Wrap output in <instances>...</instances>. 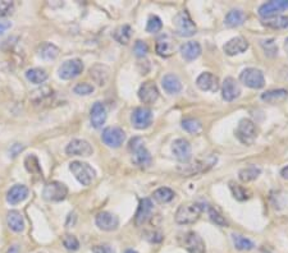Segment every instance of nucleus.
<instances>
[{"mask_svg": "<svg viewBox=\"0 0 288 253\" xmlns=\"http://www.w3.org/2000/svg\"><path fill=\"white\" fill-rule=\"evenodd\" d=\"M216 163V156H207L206 159L199 160L196 163L190 164V165H183L182 168H178V172L183 174L185 177H190V175L198 174V173H203L209 170L214 164Z\"/></svg>", "mask_w": 288, "mask_h": 253, "instance_id": "9", "label": "nucleus"}, {"mask_svg": "<svg viewBox=\"0 0 288 253\" xmlns=\"http://www.w3.org/2000/svg\"><path fill=\"white\" fill-rule=\"evenodd\" d=\"M288 9V0H273L265 3L259 8V14L261 18L269 19L277 16L279 12Z\"/></svg>", "mask_w": 288, "mask_h": 253, "instance_id": "12", "label": "nucleus"}, {"mask_svg": "<svg viewBox=\"0 0 288 253\" xmlns=\"http://www.w3.org/2000/svg\"><path fill=\"white\" fill-rule=\"evenodd\" d=\"M204 207L200 203H186L178 207L177 213H175V222H178L181 225L194 224L195 221H198L200 217L201 213H203Z\"/></svg>", "mask_w": 288, "mask_h": 253, "instance_id": "1", "label": "nucleus"}, {"mask_svg": "<svg viewBox=\"0 0 288 253\" xmlns=\"http://www.w3.org/2000/svg\"><path fill=\"white\" fill-rule=\"evenodd\" d=\"M27 197H29V188L23 184H17L13 185L9 191H8L6 201L10 205H18V203L23 202Z\"/></svg>", "mask_w": 288, "mask_h": 253, "instance_id": "23", "label": "nucleus"}, {"mask_svg": "<svg viewBox=\"0 0 288 253\" xmlns=\"http://www.w3.org/2000/svg\"><path fill=\"white\" fill-rule=\"evenodd\" d=\"M131 36H132V28H131V26H128V25L121 26V27L117 28L113 34L114 40L118 41L119 44H123V45L128 44V41L131 40Z\"/></svg>", "mask_w": 288, "mask_h": 253, "instance_id": "33", "label": "nucleus"}, {"mask_svg": "<svg viewBox=\"0 0 288 253\" xmlns=\"http://www.w3.org/2000/svg\"><path fill=\"white\" fill-rule=\"evenodd\" d=\"M182 128L185 129L186 132H188V133H191V135H198L203 129V124L198 119L187 118L185 120H182Z\"/></svg>", "mask_w": 288, "mask_h": 253, "instance_id": "37", "label": "nucleus"}, {"mask_svg": "<svg viewBox=\"0 0 288 253\" xmlns=\"http://www.w3.org/2000/svg\"><path fill=\"white\" fill-rule=\"evenodd\" d=\"M13 9V3L8 1V0H3L0 1V16H6L10 10Z\"/></svg>", "mask_w": 288, "mask_h": 253, "instance_id": "48", "label": "nucleus"}, {"mask_svg": "<svg viewBox=\"0 0 288 253\" xmlns=\"http://www.w3.org/2000/svg\"><path fill=\"white\" fill-rule=\"evenodd\" d=\"M25 166L26 169H27V172L42 178V170H41L40 163H39L38 157L35 156V155H29V156L26 157Z\"/></svg>", "mask_w": 288, "mask_h": 253, "instance_id": "36", "label": "nucleus"}, {"mask_svg": "<svg viewBox=\"0 0 288 253\" xmlns=\"http://www.w3.org/2000/svg\"><path fill=\"white\" fill-rule=\"evenodd\" d=\"M90 74L99 86H103L107 83L108 78H109V68L101 66V64H96L90 69Z\"/></svg>", "mask_w": 288, "mask_h": 253, "instance_id": "29", "label": "nucleus"}, {"mask_svg": "<svg viewBox=\"0 0 288 253\" xmlns=\"http://www.w3.org/2000/svg\"><path fill=\"white\" fill-rule=\"evenodd\" d=\"M132 125L136 129H146L153 123V111L149 108H137L131 115Z\"/></svg>", "mask_w": 288, "mask_h": 253, "instance_id": "10", "label": "nucleus"}, {"mask_svg": "<svg viewBox=\"0 0 288 253\" xmlns=\"http://www.w3.org/2000/svg\"><path fill=\"white\" fill-rule=\"evenodd\" d=\"M209 216H210V219H211V221L213 222H215L216 225H219V226H227L228 225V222H227V220L223 217L222 215H220L216 210H214L213 207H209Z\"/></svg>", "mask_w": 288, "mask_h": 253, "instance_id": "44", "label": "nucleus"}, {"mask_svg": "<svg viewBox=\"0 0 288 253\" xmlns=\"http://www.w3.org/2000/svg\"><path fill=\"white\" fill-rule=\"evenodd\" d=\"M163 27V23H162V19L158 16H151L147 21L146 25V31L150 32V34H155V32H159Z\"/></svg>", "mask_w": 288, "mask_h": 253, "instance_id": "41", "label": "nucleus"}, {"mask_svg": "<svg viewBox=\"0 0 288 253\" xmlns=\"http://www.w3.org/2000/svg\"><path fill=\"white\" fill-rule=\"evenodd\" d=\"M261 173V169L256 165H248L246 168L241 169L240 173H238V177L241 179V181L244 183H248V181H252L257 178Z\"/></svg>", "mask_w": 288, "mask_h": 253, "instance_id": "32", "label": "nucleus"}, {"mask_svg": "<svg viewBox=\"0 0 288 253\" xmlns=\"http://www.w3.org/2000/svg\"><path fill=\"white\" fill-rule=\"evenodd\" d=\"M264 25L270 28H276V30H285V28H288V16L273 17L264 22Z\"/></svg>", "mask_w": 288, "mask_h": 253, "instance_id": "40", "label": "nucleus"}, {"mask_svg": "<svg viewBox=\"0 0 288 253\" xmlns=\"http://www.w3.org/2000/svg\"><path fill=\"white\" fill-rule=\"evenodd\" d=\"M68 194V188L66 184H63L62 181H50L47 183L44 188L42 196L45 200L51 201V202H59L63 201Z\"/></svg>", "mask_w": 288, "mask_h": 253, "instance_id": "7", "label": "nucleus"}, {"mask_svg": "<svg viewBox=\"0 0 288 253\" xmlns=\"http://www.w3.org/2000/svg\"><path fill=\"white\" fill-rule=\"evenodd\" d=\"M183 244L190 253H205V243L203 238L195 231H188L183 238Z\"/></svg>", "mask_w": 288, "mask_h": 253, "instance_id": "15", "label": "nucleus"}, {"mask_svg": "<svg viewBox=\"0 0 288 253\" xmlns=\"http://www.w3.org/2000/svg\"><path fill=\"white\" fill-rule=\"evenodd\" d=\"M96 225L101 230L105 231H113L118 228L119 219L114 214L108 213V211H103L96 215Z\"/></svg>", "mask_w": 288, "mask_h": 253, "instance_id": "17", "label": "nucleus"}, {"mask_svg": "<svg viewBox=\"0 0 288 253\" xmlns=\"http://www.w3.org/2000/svg\"><path fill=\"white\" fill-rule=\"evenodd\" d=\"M155 51L162 58H169L174 53V44H173L172 38L169 36H162L158 38Z\"/></svg>", "mask_w": 288, "mask_h": 253, "instance_id": "24", "label": "nucleus"}, {"mask_svg": "<svg viewBox=\"0 0 288 253\" xmlns=\"http://www.w3.org/2000/svg\"><path fill=\"white\" fill-rule=\"evenodd\" d=\"M94 86L90 83H79L77 86H76L75 88H73V91H75V94L77 95H81V96H86V95H90L94 92Z\"/></svg>", "mask_w": 288, "mask_h": 253, "instance_id": "43", "label": "nucleus"}, {"mask_svg": "<svg viewBox=\"0 0 288 253\" xmlns=\"http://www.w3.org/2000/svg\"><path fill=\"white\" fill-rule=\"evenodd\" d=\"M82 72H83V63L80 59H71L60 66L59 77L62 79H73Z\"/></svg>", "mask_w": 288, "mask_h": 253, "instance_id": "11", "label": "nucleus"}, {"mask_svg": "<svg viewBox=\"0 0 288 253\" xmlns=\"http://www.w3.org/2000/svg\"><path fill=\"white\" fill-rule=\"evenodd\" d=\"M256 136L257 131L255 123L247 118L241 119L236 129V137L238 138V141L244 145H252L256 140Z\"/></svg>", "mask_w": 288, "mask_h": 253, "instance_id": "3", "label": "nucleus"}, {"mask_svg": "<svg viewBox=\"0 0 288 253\" xmlns=\"http://www.w3.org/2000/svg\"><path fill=\"white\" fill-rule=\"evenodd\" d=\"M153 202H151L150 198H142L140 201V205H138L137 213L135 216V224L137 226H142L144 224H146L149 221V219L151 217V214H153Z\"/></svg>", "mask_w": 288, "mask_h": 253, "instance_id": "16", "label": "nucleus"}, {"mask_svg": "<svg viewBox=\"0 0 288 253\" xmlns=\"http://www.w3.org/2000/svg\"><path fill=\"white\" fill-rule=\"evenodd\" d=\"M245 19H246V14H245L242 10L233 9L231 10V12L227 13L226 21H224V22H226V26L233 28L244 25Z\"/></svg>", "mask_w": 288, "mask_h": 253, "instance_id": "30", "label": "nucleus"}, {"mask_svg": "<svg viewBox=\"0 0 288 253\" xmlns=\"http://www.w3.org/2000/svg\"><path fill=\"white\" fill-rule=\"evenodd\" d=\"M179 50H181L182 56H183L186 60L191 62V60L198 59L199 56H200L201 46L199 42H196V41H188V42L182 45Z\"/></svg>", "mask_w": 288, "mask_h": 253, "instance_id": "25", "label": "nucleus"}, {"mask_svg": "<svg viewBox=\"0 0 288 253\" xmlns=\"http://www.w3.org/2000/svg\"><path fill=\"white\" fill-rule=\"evenodd\" d=\"M129 151L132 152L133 157V163L136 164L137 166H141V168H146L151 164V155L150 152L147 151V148L145 147L144 141H142L141 137H135L132 138L129 141L128 145Z\"/></svg>", "mask_w": 288, "mask_h": 253, "instance_id": "2", "label": "nucleus"}, {"mask_svg": "<svg viewBox=\"0 0 288 253\" xmlns=\"http://www.w3.org/2000/svg\"><path fill=\"white\" fill-rule=\"evenodd\" d=\"M260 253H270V252H266V251H261V252Z\"/></svg>", "mask_w": 288, "mask_h": 253, "instance_id": "56", "label": "nucleus"}, {"mask_svg": "<svg viewBox=\"0 0 288 253\" xmlns=\"http://www.w3.org/2000/svg\"><path fill=\"white\" fill-rule=\"evenodd\" d=\"M147 50H149V47H147V45L145 41H141V40L136 41L135 46H133V51H135V54L138 56V58H141V56L146 55Z\"/></svg>", "mask_w": 288, "mask_h": 253, "instance_id": "46", "label": "nucleus"}, {"mask_svg": "<svg viewBox=\"0 0 288 253\" xmlns=\"http://www.w3.org/2000/svg\"><path fill=\"white\" fill-rule=\"evenodd\" d=\"M229 188H231L233 197H235L237 201H246L250 198V193H248V191H246L242 185L237 184V183H235V181H231V183H229Z\"/></svg>", "mask_w": 288, "mask_h": 253, "instance_id": "39", "label": "nucleus"}, {"mask_svg": "<svg viewBox=\"0 0 288 253\" xmlns=\"http://www.w3.org/2000/svg\"><path fill=\"white\" fill-rule=\"evenodd\" d=\"M124 253H138V252H136V251H133V250H127Z\"/></svg>", "mask_w": 288, "mask_h": 253, "instance_id": "55", "label": "nucleus"}, {"mask_svg": "<svg viewBox=\"0 0 288 253\" xmlns=\"http://www.w3.org/2000/svg\"><path fill=\"white\" fill-rule=\"evenodd\" d=\"M173 25H174L175 32L179 36L190 37V36L196 34V26L192 22V19L190 18L187 12H179L173 19Z\"/></svg>", "mask_w": 288, "mask_h": 253, "instance_id": "5", "label": "nucleus"}, {"mask_svg": "<svg viewBox=\"0 0 288 253\" xmlns=\"http://www.w3.org/2000/svg\"><path fill=\"white\" fill-rule=\"evenodd\" d=\"M8 253H19V247L18 246H13V247L9 248Z\"/></svg>", "mask_w": 288, "mask_h": 253, "instance_id": "53", "label": "nucleus"}, {"mask_svg": "<svg viewBox=\"0 0 288 253\" xmlns=\"http://www.w3.org/2000/svg\"><path fill=\"white\" fill-rule=\"evenodd\" d=\"M261 46L264 47L265 50V54L268 56H276L277 53H278V47H277L276 42L274 40H265L261 42Z\"/></svg>", "mask_w": 288, "mask_h": 253, "instance_id": "45", "label": "nucleus"}, {"mask_svg": "<svg viewBox=\"0 0 288 253\" xmlns=\"http://www.w3.org/2000/svg\"><path fill=\"white\" fill-rule=\"evenodd\" d=\"M69 170L82 185H90L95 179V170L87 163L73 161L69 164Z\"/></svg>", "mask_w": 288, "mask_h": 253, "instance_id": "4", "label": "nucleus"}, {"mask_svg": "<svg viewBox=\"0 0 288 253\" xmlns=\"http://www.w3.org/2000/svg\"><path fill=\"white\" fill-rule=\"evenodd\" d=\"M66 152L69 156H90L94 150L92 146L85 140H73L66 147Z\"/></svg>", "mask_w": 288, "mask_h": 253, "instance_id": "14", "label": "nucleus"}, {"mask_svg": "<svg viewBox=\"0 0 288 253\" xmlns=\"http://www.w3.org/2000/svg\"><path fill=\"white\" fill-rule=\"evenodd\" d=\"M153 197H154V200L157 201V202L166 203V202H170V201L174 198V192L168 187H162L154 192Z\"/></svg>", "mask_w": 288, "mask_h": 253, "instance_id": "35", "label": "nucleus"}, {"mask_svg": "<svg viewBox=\"0 0 288 253\" xmlns=\"http://www.w3.org/2000/svg\"><path fill=\"white\" fill-rule=\"evenodd\" d=\"M172 151L174 153V156L177 157V160L181 161V163L187 164L191 160V145H190V142L187 140H183V138L175 140L172 145Z\"/></svg>", "mask_w": 288, "mask_h": 253, "instance_id": "13", "label": "nucleus"}, {"mask_svg": "<svg viewBox=\"0 0 288 253\" xmlns=\"http://www.w3.org/2000/svg\"><path fill=\"white\" fill-rule=\"evenodd\" d=\"M162 84H163L164 90L170 95L178 94V92H181V90H182L181 81H179V78L175 74L164 75Z\"/></svg>", "mask_w": 288, "mask_h": 253, "instance_id": "28", "label": "nucleus"}, {"mask_svg": "<svg viewBox=\"0 0 288 253\" xmlns=\"http://www.w3.org/2000/svg\"><path fill=\"white\" fill-rule=\"evenodd\" d=\"M38 53L40 58L45 60H53L59 55V49L55 45L50 44V42H45V44L40 45L38 49Z\"/></svg>", "mask_w": 288, "mask_h": 253, "instance_id": "31", "label": "nucleus"}, {"mask_svg": "<svg viewBox=\"0 0 288 253\" xmlns=\"http://www.w3.org/2000/svg\"><path fill=\"white\" fill-rule=\"evenodd\" d=\"M138 97L144 104L155 103L159 97V90H158L157 84L151 81L145 82L138 90Z\"/></svg>", "mask_w": 288, "mask_h": 253, "instance_id": "19", "label": "nucleus"}, {"mask_svg": "<svg viewBox=\"0 0 288 253\" xmlns=\"http://www.w3.org/2000/svg\"><path fill=\"white\" fill-rule=\"evenodd\" d=\"M63 246L68 251H77L80 248V242L75 235L67 234L63 238Z\"/></svg>", "mask_w": 288, "mask_h": 253, "instance_id": "42", "label": "nucleus"}, {"mask_svg": "<svg viewBox=\"0 0 288 253\" xmlns=\"http://www.w3.org/2000/svg\"><path fill=\"white\" fill-rule=\"evenodd\" d=\"M288 92L283 88H279V90H272L266 91L261 95V100L265 101L268 104H278L283 103V101L287 100Z\"/></svg>", "mask_w": 288, "mask_h": 253, "instance_id": "27", "label": "nucleus"}, {"mask_svg": "<svg viewBox=\"0 0 288 253\" xmlns=\"http://www.w3.org/2000/svg\"><path fill=\"white\" fill-rule=\"evenodd\" d=\"M232 239H233V243H235V247L238 251H251L255 247V244L247 239V238L242 237V235L233 234L232 235Z\"/></svg>", "mask_w": 288, "mask_h": 253, "instance_id": "38", "label": "nucleus"}, {"mask_svg": "<svg viewBox=\"0 0 288 253\" xmlns=\"http://www.w3.org/2000/svg\"><path fill=\"white\" fill-rule=\"evenodd\" d=\"M90 120L94 128H101L103 127V124L107 120V108L103 103L97 101L92 105L90 112Z\"/></svg>", "mask_w": 288, "mask_h": 253, "instance_id": "21", "label": "nucleus"}, {"mask_svg": "<svg viewBox=\"0 0 288 253\" xmlns=\"http://www.w3.org/2000/svg\"><path fill=\"white\" fill-rule=\"evenodd\" d=\"M285 50H286V53H287V55H288V37L286 38V41H285Z\"/></svg>", "mask_w": 288, "mask_h": 253, "instance_id": "54", "label": "nucleus"}, {"mask_svg": "<svg viewBox=\"0 0 288 253\" xmlns=\"http://www.w3.org/2000/svg\"><path fill=\"white\" fill-rule=\"evenodd\" d=\"M248 49V42L244 37H233L223 46V50L227 55L233 56L241 54Z\"/></svg>", "mask_w": 288, "mask_h": 253, "instance_id": "22", "label": "nucleus"}, {"mask_svg": "<svg viewBox=\"0 0 288 253\" xmlns=\"http://www.w3.org/2000/svg\"><path fill=\"white\" fill-rule=\"evenodd\" d=\"M146 239L151 243H160L163 241V235L159 231H149L146 233Z\"/></svg>", "mask_w": 288, "mask_h": 253, "instance_id": "47", "label": "nucleus"}, {"mask_svg": "<svg viewBox=\"0 0 288 253\" xmlns=\"http://www.w3.org/2000/svg\"><path fill=\"white\" fill-rule=\"evenodd\" d=\"M21 151H23V146L22 145L16 144L10 147L9 152H10V155H12V157H16L17 155H19V153H21Z\"/></svg>", "mask_w": 288, "mask_h": 253, "instance_id": "50", "label": "nucleus"}, {"mask_svg": "<svg viewBox=\"0 0 288 253\" xmlns=\"http://www.w3.org/2000/svg\"><path fill=\"white\" fill-rule=\"evenodd\" d=\"M10 27H12V23L10 22H8V21H0V35L4 34Z\"/></svg>", "mask_w": 288, "mask_h": 253, "instance_id": "51", "label": "nucleus"}, {"mask_svg": "<svg viewBox=\"0 0 288 253\" xmlns=\"http://www.w3.org/2000/svg\"><path fill=\"white\" fill-rule=\"evenodd\" d=\"M281 175H282V177L285 179H288V165L286 166V168H283L282 170H281Z\"/></svg>", "mask_w": 288, "mask_h": 253, "instance_id": "52", "label": "nucleus"}, {"mask_svg": "<svg viewBox=\"0 0 288 253\" xmlns=\"http://www.w3.org/2000/svg\"><path fill=\"white\" fill-rule=\"evenodd\" d=\"M240 94H241V88H240L237 81L232 77H227L222 84L223 99L226 101H233L240 96Z\"/></svg>", "mask_w": 288, "mask_h": 253, "instance_id": "20", "label": "nucleus"}, {"mask_svg": "<svg viewBox=\"0 0 288 253\" xmlns=\"http://www.w3.org/2000/svg\"><path fill=\"white\" fill-rule=\"evenodd\" d=\"M6 222H8V226L16 233H21L25 230V219L19 211H16V210L9 211L6 215Z\"/></svg>", "mask_w": 288, "mask_h": 253, "instance_id": "26", "label": "nucleus"}, {"mask_svg": "<svg viewBox=\"0 0 288 253\" xmlns=\"http://www.w3.org/2000/svg\"><path fill=\"white\" fill-rule=\"evenodd\" d=\"M26 78L35 84H41L47 79V73L45 72L44 69L32 68L26 72Z\"/></svg>", "mask_w": 288, "mask_h": 253, "instance_id": "34", "label": "nucleus"}, {"mask_svg": "<svg viewBox=\"0 0 288 253\" xmlns=\"http://www.w3.org/2000/svg\"><path fill=\"white\" fill-rule=\"evenodd\" d=\"M92 253H116L113 248L108 246V244H103V246H95L92 247Z\"/></svg>", "mask_w": 288, "mask_h": 253, "instance_id": "49", "label": "nucleus"}, {"mask_svg": "<svg viewBox=\"0 0 288 253\" xmlns=\"http://www.w3.org/2000/svg\"><path fill=\"white\" fill-rule=\"evenodd\" d=\"M240 79L245 86H247L254 90H259L265 86V78L263 72L256 68H246L240 74Z\"/></svg>", "mask_w": 288, "mask_h": 253, "instance_id": "6", "label": "nucleus"}, {"mask_svg": "<svg viewBox=\"0 0 288 253\" xmlns=\"http://www.w3.org/2000/svg\"><path fill=\"white\" fill-rule=\"evenodd\" d=\"M198 87L203 91H210V92H216L219 90V79L216 75L210 72H204L196 79Z\"/></svg>", "mask_w": 288, "mask_h": 253, "instance_id": "18", "label": "nucleus"}, {"mask_svg": "<svg viewBox=\"0 0 288 253\" xmlns=\"http://www.w3.org/2000/svg\"><path fill=\"white\" fill-rule=\"evenodd\" d=\"M103 142L107 146L113 147V148H118L123 145L125 140V133L122 128L119 127H108L103 131Z\"/></svg>", "mask_w": 288, "mask_h": 253, "instance_id": "8", "label": "nucleus"}]
</instances>
